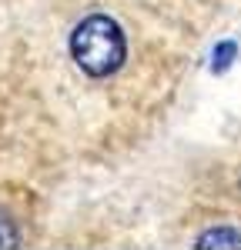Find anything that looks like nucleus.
<instances>
[{
    "mask_svg": "<svg viewBox=\"0 0 241 250\" xmlns=\"http://www.w3.org/2000/svg\"><path fill=\"white\" fill-rule=\"evenodd\" d=\"M71 54L77 60V67L91 77H107L124 63V34L111 17L94 14V17L80 20L74 37H71Z\"/></svg>",
    "mask_w": 241,
    "mask_h": 250,
    "instance_id": "nucleus-1",
    "label": "nucleus"
},
{
    "mask_svg": "<svg viewBox=\"0 0 241 250\" xmlns=\"http://www.w3.org/2000/svg\"><path fill=\"white\" fill-rule=\"evenodd\" d=\"M198 247H241L238 230H208L198 237Z\"/></svg>",
    "mask_w": 241,
    "mask_h": 250,
    "instance_id": "nucleus-2",
    "label": "nucleus"
},
{
    "mask_svg": "<svg viewBox=\"0 0 241 250\" xmlns=\"http://www.w3.org/2000/svg\"><path fill=\"white\" fill-rule=\"evenodd\" d=\"M17 244V230H14V224L0 213V247H14Z\"/></svg>",
    "mask_w": 241,
    "mask_h": 250,
    "instance_id": "nucleus-3",
    "label": "nucleus"
},
{
    "mask_svg": "<svg viewBox=\"0 0 241 250\" xmlns=\"http://www.w3.org/2000/svg\"><path fill=\"white\" fill-rule=\"evenodd\" d=\"M228 57H235V43H221L218 47V63H215V70H224V67L231 63Z\"/></svg>",
    "mask_w": 241,
    "mask_h": 250,
    "instance_id": "nucleus-4",
    "label": "nucleus"
}]
</instances>
